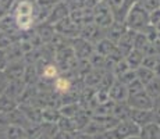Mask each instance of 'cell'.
<instances>
[{
    "mask_svg": "<svg viewBox=\"0 0 160 139\" xmlns=\"http://www.w3.org/2000/svg\"><path fill=\"white\" fill-rule=\"evenodd\" d=\"M124 22L130 29L137 31V32H142L148 25H150L149 13L145 10V7L139 2H135L131 6L130 10H128L127 15H125Z\"/></svg>",
    "mask_w": 160,
    "mask_h": 139,
    "instance_id": "1",
    "label": "cell"
},
{
    "mask_svg": "<svg viewBox=\"0 0 160 139\" xmlns=\"http://www.w3.org/2000/svg\"><path fill=\"white\" fill-rule=\"evenodd\" d=\"M93 10V24H96L99 28L107 31L114 22V15H113L110 7L104 0H100L96 6L92 7Z\"/></svg>",
    "mask_w": 160,
    "mask_h": 139,
    "instance_id": "2",
    "label": "cell"
},
{
    "mask_svg": "<svg viewBox=\"0 0 160 139\" xmlns=\"http://www.w3.org/2000/svg\"><path fill=\"white\" fill-rule=\"evenodd\" d=\"M70 45H71L74 54H75L78 61H88L91 54L95 52V46L91 42H88L87 39L81 38V36L70 39Z\"/></svg>",
    "mask_w": 160,
    "mask_h": 139,
    "instance_id": "3",
    "label": "cell"
},
{
    "mask_svg": "<svg viewBox=\"0 0 160 139\" xmlns=\"http://www.w3.org/2000/svg\"><path fill=\"white\" fill-rule=\"evenodd\" d=\"M125 103L131 107V109H139V110H152L155 100L146 93V91L137 92V93L128 95V99Z\"/></svg>",
    "mask_w": 160,
    "mask_h": 139,
    "instance_id": "4",
    "label": "cell"
},
{
    "mask_svg": "<svg viewBox=\"0 0 160 139\" xmlns=\"http://www.w3.org/2000/svg\"><path fill=\"white\" fill-rule=\"evenodd\" d=\"M112 131L116 139H125L128 137H132V135H139L141 127L135 124L131 118H127V120H121Z\"/></svg>",
    "mask_w": 160,
    "mask_h": 139,
    "instance_id": "5",
    "label": "cell"
},
{
    "mask_svg": "<svg viewBox=\"0 0 160 139\" xmlns=\"http://www.w3.org/2000/svg\"><path fill=\"white\" fill-rule=\"evenodd\" d=\"M54 31L67 39H74V38H78L79 36L81 27L77 25L68 15V17H66L64 20H61L60 22H57L56 25H54Z\"/></svg>",
    "mask_w": 160,
    "mask_h": 139,
    "instance_id": "6",
    "label": "cell"
},
{
    "mask_svg": "<svg viewBox=\"0 0 160 139\" xmlns=\"http://www.w3.org/2000/svg\"><path fill=\"white\" fill-rule=\"evenodd\" d=\"M104 2L107 3V6L114 15V21H124L128 10L135 3L134 0H104Z\"/></svg>",
    "mask_w": 160,
    "mask_h": 139,
    "instance_id": "7",
    "label": "cell"
},
{
    "mask_svg": "<svg viewBox=\"0 0 160 139\" xmlns=\"http://www.w3.org/2000/svg\"><path fill=\"white\" fill-rule=\"evenodd\" d=\"M79 36L84 38V39H87L88 42H91L92 45L95 46V43H98L100 39L106 38V31L102 29V28H99L96 24L91 22V24H87V25L81 27Z\"/></svg>",
    "mask_w": 160,
    "mask_h": 139,
    "instance_id": "8",
    "label": "cell"
},
{
    "mask_svg": "<svg viewBox=\"0 0 160 139\" xmlns=\"http://www.w3.org/2000/svg\"><path fill=\"white\" fill-rule=\"evenodd\" d=\"M70 15V8L66 4V2L64 0H60V2H57L56 4L53 6V8H52L50 14H49V17L46 18L45 22L49 24V25H56L57 22H60L61 20H64L66 17H68Z\"/></svg>",
    "mask_w": 160,
    "mask_h": 139,
    "instance_id": "9",
    "label": "cell"
},
{
    "mask_svg": "<svg viewBox=\"0 0 160 139\" xmlns=\"http://www.w3.org/2000/svg\"><path fill=\"white\" fill-rule=\"evenodd\" d=\"M25 61L24 60H15L8 61L7 67H6L4 72L10 81H22L24 72H25Z\"/></svg>",
    "mask_w": 160,
    "mask_h": 139,
    "instance_id": "10",
    "label": "cell"
},
{
    "mask_svg": "<svg viewBox=\"0 0 160 139\" xmlns=\"http://www.w3.org/2000/svg\"><path fill=\"white\" fill-rule=\"evenodd\" d=\"M109 97L114 103H124L128 99V88L118 79H116L114 83L109 89Z\"/></svg>",
    "mask_w": 160,
    "mask_h": 139,
    "instance_id": "11",
    "label": "cell"
},
{
    "mask_svg": "<svg viewBox=\"0 0 160 139\" xmlns=\"http://www.w3.org/2000/svg\"><path fill=\"white\" fill-rule=\"evenodd\" d=\"M70 18L79 27L93 22V10L91 7H82L78 10L70 11Z\"/></svg>",
    "mask_w": 160,
    "mask_h": 139,
    "instance_id": "12",
    "label": "cell"
},
{
    "mask_svg": "<svg viewBox=\"0 0 160 139\" xmlns=\"http://www.w3.org/2000/svg\"><path fill=\"white\" fill-rule=\"evenodd\" d=\"M135 36H137V31H132V29H130V28H127V31L122 33V36L118 39V42L116 43L117 47H118V50L121 52V54L124 56V57L130 53L132 49H134Z\"/></svg>",
    "mask_w": 160,
    "mask_h": 139,
    "instance_id": "13",
    "label": "cell"
},
{
    "mask_svg": "<svg viewBox=\"0 0 160 139\" xmlns=\"http://www.w3.org/2000/svg\"><path fill=\"white\" fill-rule=\"evenodd\" d=\"M130 118L135 124L139 127H143L149 122L155 121V116H153V110H139V109H131L130 111Z\"/></svg>",
    "mask_w": 160,
    "mask_h": 139,
    "instance_id": "14",
    "label": "cell"
},
{
    "mask_svg": "<svg viewBox=\"0 0 160 139\" xmlns=\"http://www.w3.org/2000/svg\"><path fill=\"white\" fill-rule=\"evenodd\" d=\"M52 86H53L54 93H58V95H61V96H64V95H67L71 91H74L72 89V81L67 75H58L57 78L53 81Z\"/></svg>",
    "mask_w": 160,
    "mask_h": 139,
    "instance_id": "15",
    "label": "cell"
},
{
    "mask_svg": "<svg viewBox=\"0 0 160 139\" xmlns=\"http://www.w3.org/2000/svg\"><path fill=\"white\" fill-rule=\"evenodd\" d=\"M125 31H127V25H125L124 21H114L113 25L106 31V38L110 39L112 42L117 43Z\"/></svg>",
    "mask_w": 160,
    "mask_h": 139,
    "instance_id": "16",
    "label": "cell"
},
{
    "mask_svg": "<svg viewBox=\"0 0 160 139\" xmlns=\"http://www.w3.org/2000/svg\"><path fill=\"white\" fill-rule=\"evenodd\" d=\"M139 138L141 139H160V124L153 121L141 127Z\"/></svg>",
    "mask_w": 160,
    "mask_h": 139,
    "instance_id": "17",
    "label": "cell"
},
{
    "mask_svg": "<svg viewBox=\"0 0 160 139\" xmlns=\"http://www.w3.org/2000/svg\"><path fill=\"white\" fill-rule=\"evenodd\" d=\"M143 56H145V54H143L141 50H138V49H132L130 53L124 57V60L127 61L128 67H130L131 70H137L138 67L142 66Z\"/></svg>",
    "mask_w": 160,
    "mask_h": 139,
    "instance_id": "18",
    "label": "cell"
},
{
    "mask_svg": "<svg viewBox=\"0 0 160 139\" xmlns=\"http://www.w3.org/2000/svg\"><path fill=\"white\" fill-rule=\"evenodd\" d=\"M41 116H42V122H53V124H57V121L61 117L58 107H52V106H46L43 109H41Z\"/></svg>",
    "mask_w": 160,
    "mask_h": 139,
    "instance_id": "19",
    "label": "cell"
},
{
    "mask_svg": "<svg viewBox=\"0 0 160 139\" xmlns=\"http://www.w3.org/2000/svg\"><path fill=\"white\" fill-rule=\"evenodd\" d=\"M81 104L78 102H72V103H63L60 107H58V111H60L61 117H68V118H74L77 116L79 110H81Z\"/></svg>",
    "mask_w": 160,
    "mask_h": 139,
    "instance_id": "20",
    "label": "cell"
},
{
    "mask_svg": "<svg viewBox=\"0 0 160 139\" xmlns=\"http://www.w3.org/2000/svg\"><path fill=\"white\" fill-rule=\"evenodd\" d=\"M135 74H137V78L139 79V81L142 82L145 86L156 77L155 71L150 70V68H146V67H143V66L138 67V68L135 70Z\"/></svg>",
    "mask_w": 160,
    "mask_h": 139,
    "instance_id": "21",
    "label": "cell"
},
{
    "mask_svg": "<svg viewBox=\"0 0 160 139\" xmlns=\"http://www.w3.org/2000/svg\"><path fill=\"white\" fill-rule=\"evenodd\" d=\"M4 137L6 139H24L25 138V132H24L22 127L15 125V124H8V127L4 131Z\"/></svg>",
    "mask_w": 160,
    "mask_h": 139,
    "instance_id": "22",
    "label": "cell"
},
{
    "mask_svg": "<svg viewBox=\"0 0 160 139\" xmlns=\"http://www.w3.org/2000/svg\"><path fill=\"white\" fill-rule=\"evenodd\" d=\"M130 111H131V107L128 106L127 103H114V109H113V116L116 118H118L120 121L121 120H127L130 118Z\"/></svg>",
    "mask_w": 160,
    "mask_h": 139,
    "instance_id": "23",
    "label": "cell"
},
{
    "mask_svg": "<svg viewBox=\"0 0 160 139\" xmlns=\"http://www.w3.org/2000/svg\"><path fill=\"white\" fill-rule=\"evenodd\" d=\"M145 91H146V93L153 99V100L158 99L160 96V77L156 75L155 78H153L152 81L145 86Z\"/></svg>",
    "mask_w": 160,
    "mask_h": 139,
    "instance_id": "24",
    "label": "cell"
},
{
    "mask_svg": "<svg viewBox=\"0 0 160 139\" xmlns=\"http://www.w3.org/2000/svg\"><path fill=\"white\" fill-rule=\"evenodd\" d=\"M57 127L61 131H67V132H78L77 131V125L74 122L72 118L68 117H60V120L57 121Z\"/></svg>",
    "mask_w": 160,
    "mask_h": 139,
    "instance_id": "25",
    "label": "cell"
},
{
    "mask_svg": "<svg viewBox=\"0 0 160 139\" xmlns=\"http://www.w3.org/2000/svg\"><path fill=\"white\" fill-rule=\"evenodd\" d=\"M17 41L13 38L11 35H8V33H4V32H2L0 31V49H8L13 43H15Z\"/></svg>",
    "mask_w": 160,
    "mask_h": 139,
    "instance_id": "26",
    "label": "cell"
},
{
    "mask_svg": "<svg viewBox=\"0 0 160 139\" xmlns=\"http://www.w3.org/2000/svg\"><path fill=\"white\" fill-rule=\"evenodd\" d=\"M41 127H42V132L46 135H49V137H52V138L58 132L57 124H53V122H41Z\"/></svg>",
    "mask_w": 160,
    "mask_h": 139,
    "instance_id": "27",
    "label": "cell"
},
{
    "mask_svg": "<svg viewBox=\"0 0 160 139\" xmlns=\"http://www.w3.org/2000/svg\"><path fill=\"white\" fill-rule=\"evenodd\" d=\"M127 88H128V95H132V93H137V92L143 91V89H145V85H143L138 78H135L131 83H128Z\"/></svg>",
    "mask_w": 160,
    "mask_h": 139,
    "instance_id": "28",
    "label": "cell"
},
{
    "mask_svg": "<svg viewBox=\"0 0 160 139\" xmlns=\"http://www.w3.org/2000/svg\"><path fill=\"white\" fill-rule=\"evenodd\" d=\"M156 63H158V56L156 54H148L143 56V60H142V66L146 67V68H150L155 71Z\"/></svg>",
    "mask_w": 160,
    "mask_h": 139,
    "instance_id": "29",
    "label": "cell"
},
{
    "mask_svg": "<svg viewBox=\"0 0 160 139\" xmlns=\"http://www.w3.org/2000/svg\"><path fill=\"white\" fill-rule=\"evenodd\" d=\"M137 78V74H135V70H128L127 72H124L121 77H118V81L122 82L124 85H128V83H131L134 79Z\"/></svg>",
    "mask_w": 160,
    "mask_h": 139,
    "instance_id": "30",
    "label": "cell"
},
{
    "mask_svg": "<svg viewBox=\"0 0 160 139\" xmlns=\"http://www.w3.org/2000/svg\"><path fill=\"white\" fill-rule=\"evenodd\" d=\"M138 2L145 7V10L148 13H150V11H153L155 8L160 7V0H138Z\"/></svg>",
    "mask_w": 160,
    "mask_h": 139,
    "instance_id": "31",
    "label": "cell"
},
{
    "mask_svg": "<svg viewBox=\"0 0 160 139\" xmlns=\"http://www.w3.org/2000/svg\"><path fill=\"white\" fill-rule=\"evenodd\" d=\"M66 4L68 6L70 11L72 10H78V8H82V7H87L85 6V0H64Z\"/></svg>",
    "mask_w": 160,
    "mask_h": 139,
    "instance_id": "32",
    "label": "cell"
},
{
    "mask_svg": "<svg viewBox=\"0 0 160 139\" xmlns=\"http://www.w3.org/2000/svg\"><path fill=\"white\" fill-rule=\"evenodd\" d=\"M149 22H150V25H153V27L159 25V22H160V7L155 8L153 11L149 13Z\"/></svg>",
    "mask_w": 160,
    "mask_h": 139,
    "instance_id": "33",
    "label": "cell"
},
{
    "mask_svg": "<svg viewBox=\"0 0 160 139\" xmlns=\"http://www.w3.org/2000/svg\"><path fill=\"white\" fill-rule=\"evenodd\" d=\"M15 3H17V0H0V7L4 10L6 14H8L13 11Z\"/></svg>",
    "mask_w": 160,
    "mask_h": 139,
    "instance_id": "34",
    "label": "cell"
},
{
    "mask_svg": "<svg viewBox=\"0 0 160 139\" xmlns=\"http://www.w3.org/2000/svg\"><path fill=\"white\" fill-rule=\"evenodd\" d=\"M77 132H67V131H61L58 129V132L53 137V139H75Z\"/></svg>",
    "mask_w": 160,
    "mask_h": 139,
    "instance_id": "35",
    "label": "cell"
},
{
    "mask_svg": "<svg viewBox=\"0 0 160 139\" xmlns=\"http://www.w3.org/2000/svg\"><path fill=\"white\" fill-rule=\"evenodd\" d=\"M8 64V56L4 49H0V71H4Z\"/></svg>",
    "mask_w": 160,
    "mask_h": 139,
    "instance_id": "36",
    "label": "cell"
},
{
    "mask_svg": "<svg viewBox=\"0 0 160 139\" xmlns=\"http://www.w3.org/2000/svg\"><path fill=\"white\" fill-rule=\"evenodd\" d=\"M8 82H10V79L7 78V75H6L4 71H0V95L4 93L6 88H7Z\"/></svg>",
    "mask_w": 160,
    "mask_h": 139,
    "instance_id": "37",
    "label": "cell"
},
{
    "mask_svg": "<svg viewBox=\"0 0 160 139\" xmlns=\"http://www.w3.org/2000/svg\"><path fill=\"white\" fill-rule=\"evenodd\" d=\"M75 139H95V137L89 134H85V132H77V137Z\"/></svg>",
    "mask_w": 160,
    "mask_h": 139,
    "instance_id": "38",
    "label": "cell"
},
{
    "mask_svg": "<svg viewBox=\"0 0 160 139\" xmlns=\"http://www.w3.org/2000/svg\"><path fill=\"white\" fill-rule=\"evenodd\" d=\"M155 74L158 77H160V54L158 56V63H156V67H155Z\"/></svg>",
    "mask_w": 160,
    "mask_h": 139,
    "instance_id": "39",
    "label": "cell"
},
{
    "mask_svg": "<svg viewBox=\"0 0 160 139\" xmlns=\"http://www.w3.org/2000/svg\"><path fill=\"white\" fill-rule=\"evenodd\" d=\"M35 139H53L52 137H49V135H46V134H43V132H42L41 135H39L38 138H35Z\"/></svg>",
    "mask_w": 160,
    "mask_h": 139,
    "instance_id": "40",
    "label": "cell"
},
{
    "mask_svg": "<svg viewBox=\"0 0 160 139\" xmlns=\"http://www.w3.org/2000/svg\"><path fill=\"white\" fill-rule=\"evenodd\" d=\"M4 15H6V13H4V10H3V8H2V7H0V20H2V18H3V17H4Z\"/></svg>",
    "mask_w": 160,
    "mask_h": 139,
    "instance_id": "41",
    "label": "cell"
},
{
    "mask_svg": "<svg viewBox=\"0 0 160 139\" xmlns=\"http://www.w3.org/2000/svg\"><path fill=\"white\" fill-rule=\"evenodd\" d=\"M125 139H141V138H139V135H132V137H128Z\"/></svg>",
    "mask_w": 160,
    "mask_h": 139,
    "instance_id": "42",
    "label": "cell"
},
{
    "mask_svg": "<svg viewBox=\"0 0 160 139\" xmlns=\"http://www.w3.org/2000/svg\"><path fill=\"white\" fill-rule=\"evenodd\" d=\"M156 28H158V31H160V22H159V25H158V27H156Z\"/></svg>",
    "mask_w": 160,
    "mask_h": 139,
    "instance_id": "43",
    "label": "cell"
},
{
    "mask_svg": "<svg viewBox=\"0 0 160 139\" xmlns=\"http://www.w3.org/2000/svg\"><path fill=\"white\" fill-rule=\"evenodd\" d=\"M53 2H60V0H53Z\"/></svg>",
    "mask_w": 160,
    "mask_h": 139,
    "instance_id": "44",
    "label": "cell"
}]
</instances>
